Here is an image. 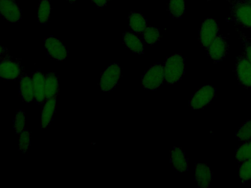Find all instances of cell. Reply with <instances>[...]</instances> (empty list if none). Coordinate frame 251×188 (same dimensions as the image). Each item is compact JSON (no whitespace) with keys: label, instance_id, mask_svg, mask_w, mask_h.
<instances>
[{"label":"cell","instance_id":"6da1fadb","mask_svg":"<svg viewBox=\"0 0 251 188\" xmlns=\"http://www.w3.org/2000/svg\"><path fill=\"white\" fill-rule=\"evenodd\" d=\"M227 1L231 6V11L226 21L251 29V2L245 0H227Z\"/></svg>","mask_w":251,"mask_h":188},{"label":"cell","instance_id":"7a4b0ae2","mask_svg":"<svg viewBox=\"0 0 251 188\" xmlns=\"http://www.w3.org/2000/svg\"><path fill=\"white\" fill-rule=\"evenodd\" d=\"M163 67L165 81L169 84H174L184 73L185 59L179 53L173 54L167 58Z\"/></svg>","mask_w":251,"mask_h":188},{"label":"cell","instance_id":"3957f363","mask_svg":"<svg viewBox=\"0 0 251 188\" xmlns=\"http://www.w3.org/2000/svg\"><path fill=\"white\" fill-rule=\"evenodd\" d=\"M21 62L6 55L0 57V76L5 81H13L20 78L23 74Z\"/></svg>","mask_w":251,"mask_h":188},{"label":"cell","instance_id":"277c9868","mask_svg":"<svg viewBox=\"0 0 251 188\" xmlns=\"http://www.w3.org/2000/svg\"><path fill=\"white\" fill-rule=\"evenodd\" d=\"M219 25L216 20L207 18L202 23L199 31L198 40L206 50L220 34Z\"/></svg>","mask_w":251,"mask_h":188},{"label":"cell","instance_id":"5b68a950","mask_svg":"<svg viewBox=\"0 0 251 188\" xmlns=\"http://www.w3.org/2000/svg\"><path fill=\"white\" fill-rule=\"evenodd\" d=\"M164 80L163 65L157 63L151 66L143 75L142 85L148 90L154 91L161 86Z\"/></svg>","mask_w":251,"mask_h":188},{"label":"cell","instance_id":"8992f818","mask_svg":"<svg viewBox=\"0 0 251 188\" xmlns=\"http://www.w3.org/2000/svg\"><path fill=\"white\" fill-rule=\"evenodd\" d=\"M121 75L120 66L117 63L110 64L101 73L99 84L104 92L112 91L118 84Z\"/></svg>","mask_w":251,"mask_h":188},{"label":"cell","instance_id":"52a82bcc","mask_svg":"<svg viewBox=\"0 0 251 188\" xmlns=\"http://www.w3.org/2000/svg\"><path fill=\"white\" fill-rule=\"evenodd\" d=\"M216 89L212 85H204L192 95L189 105L192 109L199 110L209 104L216 95Z\"/></svg>","mask_w":251,"mask_h":188},{"label":"cell","instance_id":"ba28073f","mask_svg":"<svg viewBox=\"0 0 251 188\" xmlns=\"http://www.w3.org/2000/svg\"><path fill=\"white\" fill-rule=\"evenodd\" d=\"M44 42L47 54L52 59L62 61L67 58L68 50L59 39L53 36H49L45 38Z\"/></svg>","mask_w":251,"mask_h":188},{"label":"cell","instance_id":"9c48e42d","mask_svg":"<svg viewBox=\"0 0 251 188\" xmlns=\"http://www.w3.org/2000/svg\"><path fill=\"white\" fill-rule=\"evenodd\" d=\"M235 72L242 87L246 89L251 88V63L243 54L238 55L236 58Z\"/></svg>","mask_w":251,"mask_h":188},{"label":"cell","instance_id":"30bf717a","mask_svg":"<svg viewBox=\"0 0 251 188\" xmlns=\"http://www.w3.org/2000/svg\"><path fill=\"white\" fill-rule=\"evenodd\" d=\"M229 50L226 38L219 34L207 49L208 55L215 63H219L226 57Z\"/></svg>","mask_w":251,"mask_h":188},{"label":"cell","instance_id":"8fae6325","mask_svg":"<svg viewBox=\"0 0 251 188\" xmlns=\"http://www.w3.org/2000/svg\"><path fill=\"white\" fill-rule=\"evenodd\" d=\"M0 13L7 22L15 23L22 18V11L15 0H0Z\"/></svg>","mask_w":251,"mask_h":188},{"label":"cell","instance_id":"7c38bea8","mask_svg":"<svg viewBox=\"0 0 251 188\" xmlns=\"http://www.w3.org/2000/svg\"><path fill=\"white\" fill-rule=\"evenodd\" d=\"M19 94L22 100L29 103L35 101L34 90L31 75L23 74L19 81Z\"/></svg>","mask_w":251,"mask_h":188},{"label":"cell","instance_id":"4fadbf2b","mask_svg":"<svg viewBox=\"0 0 251 188\" xmlns=\"http://www.w3.org/2000/svg\"><path fill=\"white\" fill-rule=\"evenodd\" d=\"M212 179V173L206 164L198 163L195 166V180L198 187L206 188L209 187Z\"/></svg>","mask_w":251,"mask_h":188},{"label":"cell","instance_id":"5bb4252c","mask_svg":"<svg viewBox=\"0 0 251 188\" xmlns=\"http://www.w3.org/2000/svg\"><path fill=\"white\" fill-rule=\"evenodd\" d=\"M34 90L35 101L38 104H44L45 95V73L38 70L31 74Z\"/></svg>","mask_w":251,"mask_h":188},{"label":"cell","instance_id":"9a60e30c","mask_svg":"<svg viewBox=\"0 0 251 188\" xmlns=\"http://www.w3.org/2000/svg\"><path fill=\"white\" fill-rule=\"evenodd\" d=\"M170 162L175 170L185 172L188 169V163L184 152L179 147L174 146L170 151Z\"/></svg>","mask_w":251,"mask_h":188},{"label":"cell","instance_id":"2e32d148","mask_svg":"<svg viewBox=\"0 0 251 188\" xmlns=\"http://www.w3.org/2000/svg\"><path fill=\"white\" fill-rule=\"evenodd\" d=\"M59 93V76L53 71L45 73V95L46 100L57 97Z\"/></svg>","mask_w":251,"mask_h":188},{"label":"cell","instance_id":"e0dca14e","mask_svg":"<svg viewBox=\"0 0 251 188\" xmlns=\"http://www.w3.org/2000/svg\"><path fill=\"white\" fill-rule=\"evenodd\" d=\"M57 107L56 97L46 100L41 110V127L46 129L50 124Z\"/></svg>","mask_w":251,"mask_h":188},{"label":"cell","instance_id":"ac0fdd59","mask_svg":"<svg viewBox=\"0 0 251 188\" xmlns=\"http://www.w3.org/2000/svg\"><path fill=\"white\" fill-rule=\"evenodd\" d=\"M123 41L127 48L135 53L142 54L144 51L143 41L135 34L126 32L123 34Z\"/></svg>","mask_w":251,"mask_h":188},{"label":"cell","instance_id":"d6986e66","mask_svg":"<svg viewBox=\"0 0 251 188\" xmlns=\"http://www.w3.org/2000/svg\"><path fill=\"white\" fill-rule=\"evenodd\" d=\"M129 27L134 32L142 34L147 27V21L140 13L131 12L128 16Z\"/></svg>","mask_w":251,"mask_h":188},{"label":"cell","instance_id":"ffe728a7","mask_svg":"<svg viewBox=\"0 0 251 188\" xmlns=\"http://www.w3.org/2000/svg\"><path fill=\"white\" fill-rule=\"evenodd\" d=\"M51 5L49 0H41L38 5V22L42 24H46L50 20Z\"/></svg>","mask_w":251,"mask_h":188},{"label":"cell","instance_id":"44dd1931","mask_svg":"<svg viewBox=\"0 0 251 188\" xmlns=\"http://www.w3.org/2000/svg\"><path fill=\"white\" fill-rule=\"evenodd\" d=\"M141 34L144 42L151 45L156 44L160 38L159 29L152 26H147Z\"/></svg>","mask_w":251,"mask_h":188},{"label":"cell","instance_id":"7402d4cb","mask_svg":"<svg viewBox=\"0 0 251 188\" xmlns=\"http://www.w3.org/2000/svg\"><path fill=\"white\" fill-rule=\"evenodd\" d=\"M169 11L173 17L181 18L185 12V0H170Z\"/></svg>","mask_w":251,"mask_h":188},{"label":"cell","instance_id":"603a6c76","mask_svg":"<svg viewBox=\"0 0 251 188\" xmlns=\"http://www.w3.org/2000/svg\"><path fill=\"white\" fill-rule=\"evenodd\" d=\"M235 157L239 163L251 158V140L244 142L238 148Z\"/></svg>","mask_w":251,"mask_h":188},{"label":"cell","instance_id":"cb8c5ba5","mask_svg":"<svg viewBox=\"0 0 251 188\" xmlns=\"http://www.w3.org/2000/svg\"><path fill=\"white\" fill-rule=\"evenodd\" d=\"M13 123V128L17 135L25 129V117L24 111L20 109L16 112Z\"/></svg>","mask_w":251,"mask_h":188},{"label":"cell","instance_id":"d4e9b609","mask_svg":"<svg viewBox=\"0 0 251 188\" xmlns=\"http://www.w3.org/2000/svg\"><path fill=\"white\" fill-rule=\"evenodd\" d=\"M239 176L243 182L251 180V158L240 163Z\"/></svg>","mask_w":251,"mask_h":188},{"label":"cell","instance_id":"484cf974","mask_svg":"<svg viewBox=\"0 0 251 188\" xmlns=\"http://www.w3.org/2000/svg\"><path fill=\"white\" fill-rule=\"evenodd\" d=\"M239 141L245 142L251 140V119L244 122L236 133Z\"/></svg>","mask_w":251,"mask_h":188},{"label":"cell","instance_id":"4316f807","mask_svg":"<svg viewBox=\"0 0 251 188\" xmlns=\"http://www.w3.org/2000/svg\"><path fill=\"white\" fill-rule=\"evenodd\" d=\"M19 150L22 153H26L31 144L30 132L25 129L19 135Z\"/></svg>","mask_w":251,"mask_h":188},{"label":"cell","instance_id":"83f0119b","mask_svg":"<svg viewBox=\"0 0 251 188\" xmlns=\"http://www.w3.org/2000/svg\"><path fill=\"white\" fill-rule=\"evenodd\" d=\"M240 38L244 47L243 54L251 63V39L247 37L244 33L240 32Z\"/></svg>","mask_w":251,"mask_h":188},{"label":"cell","instance_id":"f1b7e54d","mask_svg":"<svg viewBox=\"0 0 251 188\" xmlns=\"http://www.w3.org/2000/svg\"><path fill=\"white\" fill-rule=\"evenodd\" d=\"M97 7L102 8L106 5L108 0H91Z\"/></svg>","mask_w":251,"mask_h":188},{"label":"cell","instance_id":"f546056e","mask_svg":"<svg viewBox=\"0 0 251 188\" xmlns=\"http://www.w3.org/2000/svg\"><path fill=\"white\" fill-rule=\"evenodd\" d=\"M0 55H2L3 54H4L7 52V50L5 47H4L3 46L0 45Z\"/></svg>","mask_w":251,"mask_h":188},{"label":"cell","instance_id":"4dcf8cb0","mask_svg":"<svg viewBox=\"0 0 251 188\" xmlns=\"http://www.w3.org/2000/svg\"><path fill=\"white\" fill-rule=\"evenodd\" d=\"M66 0L69 1V2H70L74 3V2H75L77 0Z\"/></svg>","mask_w":251,"mask_h":188},{"label":"cell","instance_id":"1f68e13d","mask_svg":"<svg viewBox=\"0 0 251 188\" xmlns=\"http://www.w3.org/2000/svg\"><path fill=\"white\" fill-rule=\"evenodd\" d=\"M246 0L248 2H251V0Z\"/></svg>","mask_w":251,"mask_h":188},{"label":"cell","instance_id":"d6a6232c","mask_svg":"<svg viewBox=\"0 0 251 188\" xmlns=\"http://www.w3.org/2000/svg\"><path fill=\"white\" fill-rule=\"evenodd\" d=\"M207 0V1H209V0Z\"/></svg>","mask_w":251,"mask_h":188},{"label":"cell","instance_id":"836d02e7","mask_svg":"<svg viewBox=\"0 0 251 188\" xmlns=\"http://www.w3.org/2000/svg\"></svg>","mask_w":251,"mask_h":188},{"label":"cell","instance_id":"e575fe53","mask_svg":"<svg viewBox=\"0 0 251 188\" xmlns=\"http://www.w3.org/2000/svg\"></svg>","mask_w":251,"mask_h":188},{"label":"cell","instance_id":"d590c367","mask_svg":"<svg viewBox=\"0 0 251 188\" xmlns=\"http://www.w3.org/2000/svg\"></svg>","mask_w":251,"mask_h":188}]
</instances>
